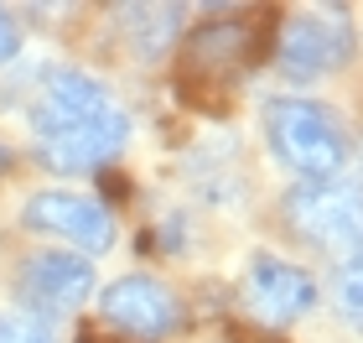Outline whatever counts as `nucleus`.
Listing matches in <instances>:
<instances>
[{"label":"nucleus","mask_w":363,"mask_h":343,"mask_svg":"<svg viewBox=\"0 0 363 343\" xmlns=\"http://www.w3.org/2000/svg\"><path fill=\"white\" fill-rule=\"evenodd\" d=\"M265 141L270 156L286 172H296L301 183H333L348 167V130L327 104L317 99H296V94H280L265 99Z\"/></svg>","instance_id":"obj_1"},{"label":"nucleus","mask_w":363,"mask_h":343,"mask_svg":"<svg viewBox=\"0 0 363 343\" xmlns=\"http://www.w3.org/2000/svg\"><path fill=\"white\" fill-rule=\"evenodd\" d=\"M353 47H358V31H353L348 6H301V11L280 16L270 58L291 84H311L322 73L348 68Z\"/></svg>","instance_id":"obj_2"},{"label":"nucleus","mask_w":363,"mask_h":343,"mask_svg":"<svg viewBox=\"0 0 363 343\" xmlns=\"http://www.w3.org/2000/svg\"><path fill=\"white\" fill-rule=\"evenodd\" d=\"M291 234L306 239L311 250H358L363 244V187L358 183H296L280 198Z\"/></svg>","instance_id":"obj_3"},{"label":"nucleus","mask_w":363,"mask_h":343,"mask_svg":"<svg viewBox=\"0 0 363 343\" xmlns=\"http://www.w3.org/2000/svg\"><path fill=\"white\" fill-rule=\"evenodd\" d=\"M109 109H114V99H109V89L99 84V78L78 73V68H52L37 84V99L26 109V125H31V141L47 146L57 136H73V130L104 120Z\"/></svg>","instance_id":"obj_4"},{"label":"nucleus","mask_w":363,"mask_h":343,"mask_svg":"<svg viewBox=\"0 0 363 343\" xmlns=\"http://www.w3.org/2000/svg\"><path fill=\"white\" fill-rule=\"evenodd\" d=\"M99 312L114 322V333L135 338V343H156L182 333V302L167 281L156 276H120L99 291Z\"/></svg>","instance_id":"obj_5"},{"label":"nucleus","mask_w":363,"mask_h":343,"mask_svg":"<svg viewBox=\"0 0 363 343\" xmlns=\"http://www.w3.org/2000/svg\"><path fill=\"white\" fill-rule=\"evenodd\" d=\"M16 291H21V312L31 317H62L73 307H84L94 297V266L73 250H42V255H26L16 266Z\"/></svg>","instance_id":"obj_6"},{"label":"nucleus","mask_w":363,"mask_h":343,"mask_svg":"<svg viewBox=\"0 0 363 343\" xmlns=\"http://www.w3.org/2000/svg\"><path fill=\"white\" fill-rule=\"evenodd\" d=\"M21 224L37 229V234H57V239H73L78 250L89 255H104L114 244V214L89 192H31L26 208H21Z\"/></svg>","instance_id":"obj_7"},{"label":"nucleus","mask_w":363,"mask_h":343,"mask_svg":"<svg viewBox=\"0 0 363 343\" xmlns=\"http://www.w3.org/2000/svg\"><path fill=\"white\" fill-rule=\"evenodd\" d=\"M244 302H250V312L259 322H270V333H275V328H286V322L306 317L311 307H317V276L291 266V260H280V255H255L250 281H244Z\"/></svg>","instance_id":"obj_8"},{"label":"nucleus","mask_w":363,"mask_h":343,"mask_svg":"<svg viewBox=\"0 0 363 343\" xmlns=\"http://www.w3.org/2000/svg\"><path fill=\"white\" fill-rule=\"evenodd\" d=\"M130 146V114L114 104L104 120H94L84 130H73V136H57V141H47L37 146V156H42V167H52V172H99L104 161H114Z\"/></svg>","instance_id":"obj_9"},{"label":"nucleus","mask_w":363,"mask_h":343,"mask_svg":"<svg viewBox=\"0 0 363 343\" xmlns=\"http://www.w3.org/2000/svg\"><path fill=\"white\" fill-rule=\"evenodd\" d=\"M182 21H187V6H125L120 11V26H125V42L135 58H161L167 47L182 37Z\"/></svg>","instance_id":"obj_10"},{"label":"nucleus","mask_w":363,"mask_h":343,"mask_svg":"<svg viewBox=\"0 0 363 343\" xmlns=\"http://www.w3.org/2000/svg\"><path fill=\"white\" fill-rule=\"evenodd\" d=\"M333 302H337V312L348 317V322H363V244L337 266V276H333Z\"/></svg>","instance_id":"obj_11"},{"label":"nucleus","mask_w":363,"mask_h":343,"mask_svg":"<svg viewBox=\"0 0 363 343\" xmlns=\"http://www.w3.org/2000/svg\"><path fill=\"white\" fill-rule=\"evenodd\" d=\"M0 343H57V333L47 328L42 317L11 307V312H0Z\"/></svg>","instance_id":"obj_12"},{"label":"nucleus","mask_w":363,"mask_h":343,"mask_svg":"<svg viewBox=\"0 0 363 343\" xmlns=\"http://www.w3.org/2000/svg\"><path fill=\"white\" fill-rule=\"evenodd\" d=\"M21 42L26 37H21V26H16V16L0 6V62H11L16 53H21Z\"/></svg>","instance_id":"obj_13"},{"label":"nucleus","mask_w":363,"mask_h":343,"mask_svg":"<svg viewBox=\"0 0 363 343\" xmlns=\"http://www.w3.org/2000/svg\"><path fill=\"white\" fill-rule=\"evenodd\" d=\"M234 343H280L270 328H244V333H234Z\"/></svg>","instance_id":"obj_14"},{"label":"nucleus","mask_w":363,"mask_h":343,"mask_svg":"<svg viewBox=\"0 0 363 343\" xmlns=\"http://www.w3.org/2000/svg\"><path fill=\"white\" fill-rule=\"evenodd\" d=\"M11 167V151H6V141H0V172H6Z\"/></svg>","instance_id":"obj_15"}]
</instances>
